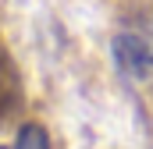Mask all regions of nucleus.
I'll use <instances>...</instances> for the list:
<instances>
[{
	"label": "nucleus",
	"instance_id": "nucleus-1",
	"mask_svg": "<svg viewBox=\"0 0 153 149\" xmlns=\"http://www.w3.org/2000/svg\"><path fill=\"white\" fill-rule=\"evenodd\" d=\"M114 64L132 78H143L153 68V46L143 36H117L114 39Z\"/></svg>",
	"mask_w": 153,
	"mask_h": 149
},
{
	"label": "nucleus",
	"instance_id": "nucleus-2",
	"mask_svg": "<svg viewBox=\"0 0 153 149\" xmlns=\"http://www.w3.org/2000/svg\"><path fill=\"white\" fill-rule=\"evenodd\" d=\"M0 149H50V139L39 124H25L14 139V146H0Z\"/></svg>",
	"mask_w": 153,
	"mask_h": 149
}]
</instances>
